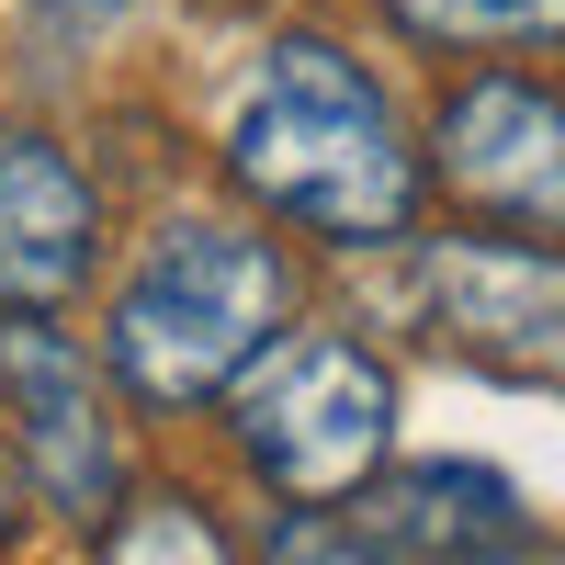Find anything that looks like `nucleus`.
Instances as JSON below:
<instances>
[{
  "instance_id": "1",
  "label": "nucleus",
  "mask_w": 565,
  "mask_h": 565,
  "mask_svg": "<svg viewBox=\"0 0 565 565\" xmlns=\"http://www.w3.org/2000/svg\"><path fill=\"white\" fill-rule=\"evenodd\" d=\"M238 204L282 238H317V249H351V260H385L418 238L430 215V170H418V125L385 90V68L362 57L351 34H271L238 103H226L215 136Z\"/></svg>"
},
{
  "instance_id": "2",
  "label": "nucleus",
  "mask_w": 565,
  "mask_h": 565,
  "mask_svg": "<svg viewBox=\"0 0 565 565\" xmlns=\"http://www.w3.org/2000/svg\"><path fill=\"white\" fill-rule=\"evenodd\" d=\"M306 317V260L260 215H159L103 295V373L148 418H204Z\"/></svg>"
},
{
  "instance_id": "3",
  "label": "nucleus",
  "mask_w": 565,
  "mask_h": 565,
  "mask_svg": "<svg viewBox=\"0 0 565 565\" xmlns=\"http://www.w3.org/2000/svg\"><path fill=\"white\" fill-rule=\"evenodd\" d=\"M396 418H407L396 351L362 340L351 317H295L238 385H226V452H238V476L260 498L351 509L396 463Z\"/></svg>"
},
{
  "instance_id": "4",
  "label": "nucleus",
  "mask_w": 565,
  "mask_h": 565,
  "mask_svg": "<svg viewBox=\"0 0 565 565\" xmlns=\"http://www.w3.org/2000/svg\"><path fill=\"white\" fill-rule=\"evenodd\" d=\"M418 170L463 226L565 249V79L521 57H476L418 114Z\"/></svg>"
},
{
  "instance_id": "5",
  "label": "nucleus",
  "mask_w": 565,
  "mask_h": 565,
  "mask_svg": "<svg viewBox=\"0 0 565 565\" xmlns=\"http://www.w3.org/2000/svg\"><path fill=\"white\" fill-rule=\"evenodd\" d=\"M114 407L125 396H114L103 351H79L45 306H0V441H12V463H23L45 521L90 532L136 487V452H125Z\"/></svg>"
},
{
  "instance_id": "6",
  "label": "nucleus",
  "mask_w": 565,
  "mask_h": 565,
  "mask_svg": "<svg viewBox=\"0 0 565 565\" xmlns=\"http://www.w3.org/2000/svg\"><path fill=\"white\" fill-rule=\"evenodd\" d=\"M396 295L418 306V328L476 362H554L565 351V249L509 238V226H441V238H407Z\"/></svg>"
},
{
  "instance_id": "7",
  "label": "nucleus",
  "mask_w": 565,
  "mask_h": 565,
  "mask_svg": "<svg viewBox=\"0 0 565 565\" xmlns=\"http://www.w3.org/2000/svg\"><path fill=\"white\" fill-rule=\"evenodd\" d=\"M351 509L385 565H554V532L532 521V498L498 463H463V452L385 463Z\"/></svg>"
},
{
  "instance_id": "8",
  "label": "nucleus",
  "mask_w": 565,
  "mask_h": 565,
  "mask_svg": "<svg viewBox=\"0 0 565 565\" xmlns=\"http://www.w3.org/2000/svg\"><path fill=\"white\" fill-rule=\"evenodd\" d=\"M103 271V193L45 125H0V306L57 317Z\"/></svg>"
},
{
  "instance_id": "9",
  "label": "nucleus",
  "mask_w": 565,
  "mask_h": 565,
  "mask_svg": "<svg viewBox=\"0 0 565 565\" xmlns=\"http://www.w3.org/2000/svg\"><path fill=\"white\" fill-rule=\"evenodd\" d=\"M90 565H260V554L193 476H136L90 521Z\"/></svg>"
},
{
  "instance_id": "10",
  "label": "nucleus",
  "mask_w": 565,
  "mask_h": 565,
  "mask_svg": "<svg viewBox=\"0 0 565 565\" xmlns=\"http://www.w3.org/2000/svg\"><path fill=\"white\" fill-rule=\"evenodd\" d=\"M385 34L418 57H521V45H565V0H373Z\"/></svg>"
},
{
  "instance_id": "11",
  "label": "nucleus",
  "mask_w": 565,
  "mask_h": 565,
  "mask_svg": "<svg viewBox=\"0 0 565 565\" xmlns=\"http://www.w3.org/2000/svg\"><path fill=\"white\" fill-rule=\"evenodd\" d=\"M260 565H385L362 532V509H306V498H271V521L249 532Z\"/></svg>"
},
{
  "instance_id": "12",
  "label": "nucleus",
  "mask_w": 565,
  "mask_h": 565,
  "mask_svg": "<svg viewBox=\"0 0 565 565\" xmlns=\"http://www.w3.org/2000/svg\"><path fill=\"white\" fill-rule=\"evenodd\" d=\"M45 521V509H34V487H23V463H12V441H0V554H12L23 532Z\"/></svg>"
},
{
  "instance_id": "13",
  "label": "nucleus",
  "mask_w": 565,
  "mask_h": 565,
  "mask_svg": "<svg viewBox=\"0 0 565 565\" xmlns=\"http://www.w3.org/2000/svg\"><path fill=\"white\" fill-rule=\"evenodd\" d=\"M68 12H114V0H68Z\"/></svg>"
}]
</instances>
